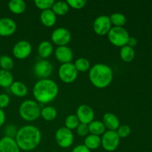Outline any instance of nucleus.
<instances>
[{
	"label": "nucleus",
	"instance_id": "f257e3e1",
	"mask_svg": "<svg viewBox=\"0 0 152 152\" xmlns=\"http://www.w3.org/2000/svg\"><path fill=\"white\" fill-rule=\"evenodd\" d=\"M14 139L20 150L29 151L34 150L39 145L42 134L37 127L28 125L18 129Z\"/></svg>",
	"mask_w": 152,
	"mask_h": 152
},
{
	"label": "nucleus",
	"instance_id": "f03ea898",
	"mask_svg": "<svg viewBox=\"0 0 152 152\" xmlns=\"http://www.w3.org/2000/svg\"><path fill=\"white\" fill-rule=\"evenodd\" d=\"M58 94L59 86L50 79L38 80L33 88V95L38 103H49L56 99Z\"/></svg>",
	"mask_w": 152,
	"mask_h": 152
},
{
	"label": "nucleus",
	"instance_id": "7ed1b4c3",
	"mask_svg": "<svg viewBox=\"0 0 152 152\" xmlns=\"http://www.w3.org/2000/svg\"><path fill=\"white\" fill-rule=\"evenodd\" d=\"M113 76L112 68L106 64H95L89 70L90 82L97 88H105L110 86L112 82Z\"/></svg>",
	"mask_w": 152,
	"mask_h": 152
},
{
	"label": "nucleus",
	"instance_id": "20e7f679",
	"mask_svg": "<svg viewBox=\"0 0 152 152\" xmlns=\"http://www.w3.org/2000/svg\"><path fill=\"white\" fill-rule=\"evenodd\" d=\"M19 113L22 120L27 122H33L40 117L41 108L37 101L27 99L21 103Z\"/></svg>",
	"mask_w": 152,
	"mask_h": 152
},
{
	"label": "nucleus",
	"instance_id": "39448f33",
	"mask_svg": "<svg viewBox=\"0 0 152 152\" xmlns=\"http://www.w3.org/2000/svg\"><path fill=\"white\" fill-rule=\"evenodd\" d=\"M129 32L123 27H112L108 34V39L110 42L117 47L126 45L129 40Z\"/></svg>",
	"mask_w": 152,
	"mask_h": 152
},
{
	"label": "nucleus",
	"instance_id": "423d86ee",
	"mask_svg": "<svg viewBox=\"0 0 152 152\" xmlns=\"http://www.w3.org/2000/svg\"><path fill=\"white\" fill-rule=\"evenodd\" d=\"M120 138L115 131H105L101 137V145L106 151H114L118 148Z\"/></svg>",
	"mask_w": 152,
	"mask_h": 152
},
{
	"label": "nucleus",
	"instance_id": "0eeeda50",
	"mask_svg": "<svg viewBox=\"0 0 152 152\" xmlns=\"http://www.w3.org/2000/svg\"><path fill=\"white\" fill-rule=\"evenodd\" d=\"M55 140L59 147L68 148L74 143V137L72 131L65 127H61L55 133Z\"/></svg>",
	"mask_w": 152,
	"mask_h": 152
},
{
	"label": "nucleus",
	"instance_id": "6e6552de",
	"mask_svg": "<svg viewBox=\"0 0 152 152\" xmlns=\"http://www.w3.org/2000/svg\"><path fill=\"white\" fill-rule=\"evenodd\" d=\"M59 77L63 83H72L77 80L78 71L73 63L62 64L58 71Z\"/></svg>",
	"mask_w": 152,
	"mask_h": 152
},
{
	"label": "nucleus",
	"instance_id": "1a4fd4ad",
	"mask_svg": "<svg viewBox=\"0 0 152 152\" xmlns=\"http://www.w3.org/2000/svg\"><path fill=\"white\" fill-rule=\"evenodd\" d=\"M110 18L106 15H101L97 16L93 22V29L95 34L99 36H105L108 34L111 26Z\"/></svg>",
	"mask_w": 152,
	"mask_h": 152
},
{
	"label": "nucleus",
	"instance_id": "9d476101",
	"mask_svg": "<svg viewBox=\"0 0 152 152\" xmlns=\"http://www.w3.org/2000/svg\"><path fill=\"white\" fill-rule=\"evenodd\" d=\"M53 65L47 59L37 61L34 66V74L39 80L48 79L53 72Z\"/></svg>",
	"mask_w": 152,
	"mask_h": 152
},
{
	"label": "nucleus",
	"instance_id": "9b49d317",
	"mask_svg": "<svg viewBox=\"0 0 152 152\" xmlns=\"http://www.w3.org/2000/svg\"><path fill=\"white\" fill-rule=\"evenodd\" d=\"M51 40L57 46H65L71 42V34L67 28L60 27L52 32Z\"/></svg>",
	"mask_w": 152,
	"mask_h": 152
},
{
	"label": "nucleus",
	"instance_id": "f8f14e48",
	"mask_svg": "<svg viewBox=\"0 0 152 152\" xmlns=\"http://www.w3.org/2000/svg\"><path fill=\"white\" fill-rule=\"evenodd\" d=\"M32 45L27 40H20L14 45L13 48V54L16 59H25L31 55Z\"/></svg>",
	"mask_w": 152,
	"mask_h": 152
},
{
	"label": "nucleus",
	"instance_id": "ddd939ff",
	"mask_svg": "<svg viewBox=\"0 0 152 152\" xmlns=\"http://www.w3.org/2000/svg\"><path fill=\"white\" fill-rule=\"evenodd\" d=\"M76 116L79 119L80 123L88 125L94 119V111L91 106L83 104L78 107Z\"/></svg>",
	"mask_w": 152,
	"mask_h": 152
},
{
	"label": "nucleus",
	"instance_id": "4468645a",
	"mask_svg": "<svg viewBox=\"0 0 152 152\" xmlns=\"http://www.w3.org/2000/svg\"><path fill=\"white\" fill-rule=\"evenodd\" d=\"M17 25L14 20L8 17L0 19V37H10L16 32Z\"/></svg>",
	"mask_w": 152,
	"mask_h": 152
},
{
	"label": "nucleus",
	"instance_id": "2eb2a0df",
	"mask_svg": "<svg viewBox=\"0 0 152 152\" xmlns=\"http://www.w3.org/2000/svg\"><path fill=\"white\" fill-rule=\"evenodd\" d=\"M54 54L56 60L62 64L71 62L74 58V53L72 50L67 45L58 46L55 50Z\"/></svg>",
	"mask_w": 152,
	"mask_h": 152
},
{
	"label": "nucleus",
	"instance_id": "dca6fc26",
	"mask_svg": "<svg viewBox=\"0 0 152 152\" xmlns=\"http://www.w3.org/2000/svg\"><path fill=\"white\" fill-rule=\"evenodd\" d=\"M0 152H20L14 138L5 137L0 140Z\"/></svg>",
	"mask_w": 152,
	"mask_h": 152
},
{
	"label": "nucleus",
	"instance_id": "f3484780",
	"mask_svg": "<svg viewBox=\"0 0 152 152\" xmlns=\"http://www.w3.org/2000/svg\"><path fill=\"white\" fill-rule=\"evenodd\" d=\"M102 122L103 123L105 129H108V131H115L116 132L120 126V120L117 116L111 112L105 113L104 114Z\"/></svg>",
	"mask_w": 152,
	"mask_h": 152
},
{
	"label": "nucleus",
	"instance_id": "a211bd4d",
	"mask_svg": "<svg viewBox=\"0 0 152 152\" xmlns=\"http://www.w3.org/2000/svg\"><path fill=\"white\" fill-rule=\"evenodd\" d=\"M40 21L44 26L50 28L56 24V15L51 9L42 10L40 14Z\"/></svg>",
	"mask_w": 152,
	"mask_h": 152
},
{
	"label": "nucleus",
	"instance_id": "6ab92c4d",
	"mask_svg": "<svg viewBox=\"0 0 152 152\" xmlns=\"http://www.w3.org/2000/svg\"><path fill=\"white\" fill-rule=\"evenodd\" d=\"M10 92L18 97H24L28 94V89L26 85L21 81H15L10 86Z\"/></svg>",
	"mask_w": 152,
	"mask_h": 152
},
{
	"label": "nucleus",
	"instance_id": "aec40b11",
	"mask_svg": "<svg viewBox=\"0 0 152 152\" xmlns=\"http://www.w3.org/2000/svg\"><path fill=\"white\" fill-rule=\"evenodd\" d=\"M38 54L42 59H46L52 54L53 51V46L49 41H42L39 43L37 48Z\"/></svg>",
	"mask_w": 152,
	"mask_h": 152
},
{
	"label": "nucleus",
	"instance_id": "412c9836",
	"mask_svg": "<svg viewBox=\"0 0 152 152\" xmlns=\"http://www.w3.org/2000/svg\"><path fill=\"white\" fill-rule=\"evenodd\" d=\"M88 126L89 133L91 134L99 136L102 135L105 132V127L103 123L99 120H93L91 123L88 125Z\"/></svg>",
	"mask_w": 152,
	"mask_h": 152
},
{
	"label": "nucleus",
	"instance_id": "4be33fe9",
	"mask_svg": "<svg viewBox=\"0 0 152 152\" xmlns=\"http://www.w3.org/2000/svg\"><path fill=\"white\" fill-rule=\"evenodd\" d=\"M8 8L15 14H21L26 10V3L23 0H11L8 2Z\"/></svg>",
	"mask_w": 152,
	"mask_h": 152
},
{
	"label": "nucleus",
	"instance_id": "5701e85b",
	"mask_svg": "<svg viewBox=\"0 0 152 152\" xmlns=\"http://www.w3.org/2000/svg\"><path fill=\"white\" fill-rule=\"evenodd\" d=\"M84 145L91 151L97 149L101 145V137L99 136L90 134L86 137V139L84 140Z\"/></svg>",
	"mask_w": 152,
	"mask_h": 152
},
{
	"label": "nucleus",
	"instance_id": "b1692460",
	"mask_svg": "<svg viewBox=\"0 0 152 152\" xmlns=\"http://www.w3.org/2000/svg\"><path fill=\"white\" fill-rule=\"evenodd\" d=\"M120 56L123 62H131L135 57L134 49L128 45L123 46L120 48Z\"/></svg>",
	"mask_w": 152,
	"mask_h": 152
},
{
	"label": "nucleus",
	"instance_id": "393cba45",
	"mask_svg": "<svg viewBox=\"0 0 152 152\" xmlns=\"http://www.w3.org/2000/svg\"><path fill=\"white\" fill-rule=\"evenodd\" d=\"M69 5L68 4L67 1H55L51 7V10L56 16H63L68 13L69 11Z\"/></svg>",
	"mask_w": 152,
	"mask_h": 152
},
{
	"label": "nucleus",
	"instance_id": "a878e982",
	"mask_svg": "<svg viewBox=\"0 0 152 152\" xmlns=\"http://www.w3.org/2000/svg\"><path fill=\"white\" fill-rule=\"evenodd\" d=\"M13 83V76L10 71L0 70V87L8 88Z\"/></svg>",
	"mask_w": 152,
	"mask_h": 152
},
{
	"label": "nucleus",
	"instance_id": "bb28decb",
	"mask_svg": "<svg viewBox=\"0 0 152 152\" xmlns=\"http://www.w3.org/2000/svg\"><path fill=\"white\" fill-rule=\"evenodd\" d=\"M43 120L45 121H53L57 117V111L54 107L46 106L41 109L40 114Z\"/></svg>",
	"mask_w": 152,
	"mask_h": 152
},
{
	"label": "nucleus",
	"instance_id": "cd10ccee",
	"mask_svg": "<svg viewBox=\"0 0 152 152\" xmlns=\"http://www.w3.org/2000/svg\"><path fill=\"white\" fill-rule=\"evenodd\" d=\"M74 65L78 72H86L91 68L90 62L88 59L84 57H80L76 59Z\"/></svg>",
	"mask_w": 152,
	"mask_h": 152
},
{
	"label": "nucleus",
	"instance_id": "c85d7f7f",
	"mask_svg": "<svg viewBox=\"0 0 152 152\" xmlns=\"http://www.w3.org/2000/svg\"><path fill=\"white\" fill-rule=\"evenodd\" d=\"M111 25L114 27H123L126 23V17L121 13H114L109 16Z\"/></svg>",
	"mask_w": 152,
	"mask_h": 152
},
{
	"label": "nucleus",
	"instance_id": "c756f323",
	"mask_svg": "<svg viewBox=\"0 0 152 152\" xmlns=\"http://www.w3.org/2000/svg\"><path fill=\"white\" fill-rule=\"evenodd\" d=\"M14 66L13 59L7 55H2L0 56V67L4 71H10Z\"/></svg>",
	"mask_w": 152,
	"mask_h": 152
},
{
	"label": "nucleus",
	"instance_id": "7c9ffc66",
	"mask_svg": "<svg viewBox=\"0 0 152 152\" xmlns=\"http://www.w3.org/2000/svg\"><path fill=\"white\" fill-rule=\"evenodd\" d=\"M80 122L76 114H70L65 118V128L70 129V130H74L76 129L80 125Z\"/></svg>",
	"mask_w": 152,
	"mask_h": 152
},
{
	"label": "nucleus",
	"instance_id": "2f4dec72",
	"mask_svg": "<svg viewBox=\"0 0 152 152\" xmlns=\"http://www.w3.org/2000/svg\"><path fill=\"white\" fill-rule=\"evenodd\" d=\"M54 2V0H35L34 1L35 5L42 10L51 9Z\"/></svg>",
	"mask_w": 152,
	"mask_h": 152
},
{
	"label": "nucleus",
	"instance_id": "473e14b6",
	"mask_svg": "<svg viewBox=\"0 0 152 152\" xmlns=\"http://www.w3.org/2000/svg\"><path fill=\"white\" fill-rule=\"evenodd\" d=\"M120 138H126L131 134V128L128 125H122L116 131Z\"/></svg>",
	"mask_w": 152,
	"mask_h": 152
},
{
	"label": "nucleus",
	"instance_id": "72a5a7b5",
	"mask_svg": "<svg viewBox=\"0 0 152 152\" xmlns=\"http://www.w3.org/2000/svg\"><path fill=\"white\" fill-rule=\"evenodd\" d=\"M66 1L70 7H72L76 10L83 8L87 4L86 0H67Z\"/></svg>",
	"mask_w": 152,
	"mask_h": 152
},
{
	"label": "nucleus",
	"instance_id": "f704fd0d",
	"mask_svg": "<svg viewBox=\"0 0 152 152\" xmlns=\"http://www.w3.org/2000/svg\"><path fill=\"white\" fill-rule=\"evenodd\" d=\"M17 132H18L17 128L12 124H10L7 126H6L5 129H4L5 137H11V138H15Z\"/></svg>",
	"mask_w": 152,
	"mask_h": 152
},
{
	"label": "nucleus",
	"instance_id": "c9c22d12",
	"mask_svg": "<svg viewBox=\"0 0 152 152\" xmlns=\"http://www.w3.org/2000/svg\"><path fill=\"white\" fill-rule=\"evenodd\" d=\"M76 130H77V134L80 137H86L89 134L88 126V125L83 124V123H80Z\"/></svg>",
	"mask_w": 152,
	"mask_h": 152
},
{
	"label": "nucleus",
	"instance_id": "e433bc0d",
	"mask_svg": "<svg viewBox=\"0 0 152 152\" xmlns=\"http://www.w3.org/2000/svg\"><path fill=\"white\" fill-rule=\"evenodd\" d=\"M10 102V96L6 94H0V108L4 109L7 108Z\"/></svg>",
	"mask_w": 152,
	"mask_h": 152
},
{
	"label": "nucleus",
	"instance_id": "4c0bfd02",
	"mask_svg": "<svg viewBox=\"0 0 152 152\" xmlns=\"http://www.w3.org/2000/svg\"><path fill=\"white\" fill-rule=\"evenodd\" d=\"M72 152H91V150H89L86 145H78L73 148Z\"/></svg>",
	"mask_w": 152,
	"mask_h": 152
},
{
	"label": "nucleus",
	"instance_id": "58836bf2",
	"mask_svg": "<svg viewBox=\"0 0 152 152\" xmlns=\"http://www.w3.org/2000/svg\"><path fill=\"white\" fill-rule=\"evenodd\" d=\"M137 45V39H135L134 37H129L126 45L129 46V47L131 48H134V47H135Z\"/></svg>",
	"mask_w": 152,
	"mask_h": 152
},
{
	"label": "nucleus",
	"instance_id": "ea45409f",
	"mask_svg": "<svg viewBox=\"0 0 152 152\" xmlns=\"http://www.w3.org/2000/svg\"><path fill=\"white\" fill-rule=\"evenodd\" d=\"M5 119L6 116L4 110L0 108V127H1L4 124V123H5Z\"/></svg>",
	"mask_w": 152,
	"mask_h": 152
},
{
	"label": "nucleus",
	"instance_id": "a19ab883",
	"mask_svg": "<svg viewBox=\"0 0 152 152\" xmlns=\"http://www.w3.org/2000/svg\"><path fill=\"white\" fill-rule=\"evenodd\" d=\"M38 152H44V151H38Z\"/></svg>",
	"mask_w": 152,
	"mask_h": 152
}]
</instances>
